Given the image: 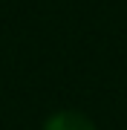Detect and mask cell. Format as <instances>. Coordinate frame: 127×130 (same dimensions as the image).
I'll list each match as a JSON object with an SVG mask.
<instances>
[{
	"label": "cell",
	"instance_id": "1",
	"mask_svg": "<svg viewBox=\"0 0 127 130\" xmlns=\"http://www.w3.org/2000/svg\"><path fill=\"white\" fill-rule=\"evenodd\" d=\"M41 130H95V124L78 110H58L43 121Z\"/></svg>",
	"mask_w": 127,
	"mask_h": 130
}]
</instances>
